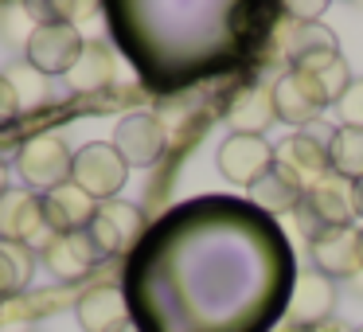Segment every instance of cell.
<instances>
[{
    "mask_svg": "<svg viewBox=\"0 0 363 332\" xmlns=\"http://www.w3.org/2000/svg\"><path fill=\"white\" fill-rule=\"evenodd\" d=\"M71 165H74L71 145L55 133L28 137L16 153V176L24 180L28 192H35V196H48L59 184H71Z\"/></svg>",
    "mask_w": 363,
    "mask_h": 332,
    "instance_id": "6da1fadb",
    "label": "cell"
},
{
    "mask_svg": "<svg viewBox=\"0 0 363 332\" xmlns=\"http://www.w3.org/2000/svg\"><path fill=\"white\" fill-rule=\"evenodd\" d=\"M352 188H355L352 180L332 172L305 192V199H301V207H297V223H301V231H305V238H320L324 231L352 227V219H355Z\"/></svg>",
    "mask_w": 363,
    "mask_h": 332,
    "instance_id": "7a4b0ae2",
    "label": "cell"
},
{
    "mask_svg": "<svg viewBox=\"0 0 363 332\" xmlns=\"http://www.w3.org/2000/svg\"><path fill=\"white\" fill-rule=\"evenodd\" d=\"M0 238L4 243H20L32 254H43L55 238L48 215H43V196L28 188H9L0 196Z\"/></svg>",
    "mask_w": 363,
    "mask_h": 332,
    "instance_id": "3957f363",
    "label": "cell"
},
{
    "mask_svg": "<svg viewBox=\"0 0 363 332\" xmlns=\"http://www.w3.org/2000/svg\"><path fill=\"white\" fill-rule=\"evenodd\" d=\"M82 48H86V40L79 35V28L71 20H40L24 48V63L35 67L43 79H55V74L67 79V71L79 63Z\"/></svg>",
    "mask_w": 363,
    "mask_h": 332,
    "instance_id": "277c9868",
    "label": "cell"
},
{
    "mask_svg": "<svg viewBox=\"0 0 363 332\" xmlns=\"http://www.w3.org/2000/svg\"><path fill=\"white\" fill-rule=\"evenodd\" d=\"M129 180V165L118 157V149L106 141H90L74 153L71 165V184H79L90 199L106 204V199H118V192Z\"/></svg>",
    "mask_w": 363,
    "mask_h": 332,
    "instance_id": "5b68a950",
    "label": "cell"
},
{
    "mask_svg": "<svg viewBox=\"0 0 363 332\" xmlns=\"http://www.w3.org/2000/svg\"><path fill=\"white\" fill-rule=\"evenodd\" d=\"M141 231H145L141 207L125 204V199H106V204H98V215L86 227V235L102 258H113V254H125L141 238Z\"/></svg>",
    "mask_w": 363,
    "mask_h": 332,
    "instance_id": "8992f818",
    "label": "cell"
},
{
    "mask_svg": "<svg viewBox=\"0 0 363 332\" xmlns=\"http://www.w3.org/2000/svg\"><path fill=\"white\" fill-rule=\"evenodd\" d=\"M215 165L230 184L254 188L262 176L274 168V145H266V137H246V133H230L215 153Z\"/></svg>",
    "mask_w": 363,
    "mask_h": 332,
    "instance_id": "52a82bcc",
    "label": "cell"
},
{
    "mask_svg": "<svg viewBox=\"0 0 363 332\" xmlns=\"http://www.w3.org/2000/svg\"><path fill=\"white\" fill-rule=\"evenodd\" d=\"M110 145L118 149V157L125 160L129 168H149L160 160V153H164V145H168V133H164L157 114H129V118L118 121Z\"/></svg>",
    "mask_w": 363,
    "mask_h": 332,
    "instance_id": "ba28073f",
    "label": "cell"
},
{
    "mask_svg": "<svg viewBox=\"0 0 363 332\" xmlns=\"http://www.w3.org/2000/svg\"><path fill=\"white\" fill-rule=\"evenodd\" d=\"M324 94L308 74L301 71H285L281 79L274 82V114L285 121V126H297V129H313L316 118L324 110Z\"/></svg>",
    "mask_w": 363,
    "mask_h": 332,
    "instance_id": "9c48e42d",
    "label": "cell"
},
{
    "mask_svg": "<svg viewBox=\"0 0 363 332\" xmlns=\"http://www.w3.org/2000/svg\"><path fill=\"white\" fill-rule=\"evenodd\" d=\"M313 266L316 274H324L328 282L347 277L352 282L363 270V238L355 227H336L324 231L320 238H313Z\"/></svg>",
    "mask_w": 363,
    "mask_h": 332,
    "instance_id": "30bf717a",
    "label": "cell"
},
{
    "mask_svg": "<svg viewBox=\"0 0 363 332\" xmlns=\"http://www.w3.org/2000/svg\"><path fill=\"white\" fill-rule=\"evenodd\" d=\"M274 165H281L285 172H293L305 192L313 184H320L324 176H332V160H328V141H316L313 133H297L285 137L281 145H274Z\"/></svg>",
    "mask_w": 363,
    "mask_h": 332,
    "instance_id": "8fae6325",
    "label": "cell"
},
{
    "mask_svg": "<svg viewBox=\"0 0 363 332\" xmlns=\"http://www.w3.org/2000/svg\"><path fill=\"white\" fill-rule=\"evenodd\" d=\"M332 305H336V282H328L316 270H301L289 293V321L297 328H316L328 321Z\"/></svg>",
    "mask_w": 363,
    "mask_h": 332,
    "instance_id": "7c38bea8",
    "label": "cell"
},
{
    "mask_svg": "<svg viewBox=\"0 0 363 332\" xmlns=\"http://www.w3.org/2000/svg\"><path fill=\"white\" fill-rule=\"evenodd\" d=\"M43 215H48L55 235H79L94 223L98 215V199H90L79 184H59L43 196Z\"/></svg>",
    "mask_w": 363,
    "mask_h": 332,
    "instance_id": "4fadbf2b",
    "label": "cell"
},
{
    "mask_svg": "<svg viewBox=\"0 0 363 332\" xmlns=\"http://www.w3.org/2000/svg\"><path fill=\"white\" fill-rule=\"evenodd\" d=\"M82 332H121L129 324V305L118 285H94L74 301Z\"/></svg>",
    "mask_w": 363,
    "mask_h": 332,
    "instance_id": "5bb4252c",
    "label": "cell"
},
{
    "mask_svg": "<svg viewBox=\"0 0 363 332\" xmlns=\"http://www.w3.org/2000/svg\"><path fill=\"white\" fill-rule=\"evenodd\" d=\"M40 258L59 282H79V277H86L94 270V262H102V254L94 250L86 231H79V235H55Z\"/></svg>",
    "mask_w": 363,
    "mask_h": 332,
    "instance_id": "9a60e30c",
    "label": "cell"
},
{
    "mask_svg": "<svg viewBox=\"0 0 363 332\" xmlns=\"http://www.w3.org/2000/svg\"><path fill=\"white\" fill-rule=\"evenodd\" d=\"M274 87L258 82V87H246L235 94V102L227 106V121L235 133H246V137H262V129L274 121Z\"/></svg>",
    "mask_w": 363,
    "mask_h": 332,
    "instance_id": "2e32d148",
    "label": "cell"
},
{
    "mask_svg": "<svg viewBox=\"0 0 363 332\" xmlns=\"http://www.w3.org/2000/svg\"><path fill=\"white\" fill-rule=\"evenodd\" d=\"M250 199H254V207H262V211H269V215L297 211L301 199H305V184H301L293 172H285L281 165H274V168H269V172L250 188Z\"/></svg>",
    "mask_w": 363,
    "mask_h": 332,
    "instance_id": "e0dca14e",
    "label": "cell"
},
{
    "mask_svg": "<svg viewBox=\"0 0 363 332\" xmlns=\"http://www.w3.org/2000/svg\"><path fill=\"white\" fill-rule=\"evenodd\" d=\"M340 55V43L336 35L328 32V24L320 20H301L289 35V71H301L308 63H320V59Z\"/></svg>",
    "mask_w": 363,
    "mask_h": 332,
    "instance_id": "ac0fdd59",
    "label": "cell"
},
{
    "mask_svg": "<svg viewBox=\"0 0 363 332\" xmlns=\"http://www.w3.org/2000/svg\"><path fill=\"white\" fill-rule=\"evenodd\" d=\"M110 82H113V51L98 40H86L79 63L67 71V87L74 94H94V90L110 87Z\"/></svg>",
    "mask_w": 363,
    "mask_h": 332,
    "instance_id": "d6986e66",
    "label": "cell"
},
{
    "mask_svg": "<svg viewBox=\"0 0 363 332\" xmlns=\"http://www.w3.org/2000/svg\"><path fill=\"white\" fill-rule=\"evenodd\" d=\"M328 160H332V172L344 176V180H363V129H332V141H328Z\"/></svg>",
    "mask_w": 363,
    "mask_h": 332,
    "instance_id": "ffe728a7",
    "label": "cell"
},
{
    "mask_svg": "<svg viewBox=\"0 0 363 332\" xmlns=\"http://www.w3.org/2000/svg\"><path fill=\"white\" fill-rule=\"evenodd\" d=\"M35 270V254L20 243H4L0 238V297H16Z\"/></svg>",
    "mask_w": 363,
    "mask_h": 332,
    "instance_id": "44dd1931",
    "label": "cell"
},
{
    "mask_svg": "<svg viewBox=\"0 0 363 332\" xmlns=\"http://www.w3.org/2000/svg\"><path fill=\"white\" fill-rule=\"evenodd\" d=\"M301 74H308V79L320 87L324 102H340V98H344V90L352 87V71H347L344 55L320 59V63H308V67H301Z\"/></svg>",
    "mask_w": 363,
    "mask_h": 332,
    "instance_id": "7402d4cb",
    "label": "cell"
},
{
    "mask_svg": "<svg viewBox=\"0 0 363 332\" xmlns=\"http://www.w3.org/2000/svg\"><path fill=\"white\" fill-rule=\"evenodd\" d=\"M4 79H9L12 90H16L20 110H24V106H40L43 98H48V79H43L35 67H28V63H16L12 71H4Z\"/></svg>",
    "mask_w": 363,
    "mask_h": 332,
    "instance_id": "603a6c76",
    "label": "cell"
},
{
    "mask_svg": "<svg viewBox=\"0 0 363 332\" xmlns=\"http://www.w3.org/2000/svg\"><path fill=\"white\" fill-rule=\"evenodd\" d=\"M24 16H32V9H16V4H4V9H0L4 40H9L12 48H20V51L28 48V40H32V32H35V24H32V20H24Z\"/></svg>",
    "mask_w": 363,
    "mask_h": 332,
    "instance_id": "cb8c5ba5",
    "label": "cell"
},
{
    "mask_svg": "<svg viewBox=\"0 0 363 332\" xmlns=\"http://www.w3.org/2000/svg\"><path fill=\"white\" fill-rule=\"evenodd\" d=\"M336 110H340V121L347 129H363V79H352V87L344 90Z\"/></svg>",
    "mask_w": 363,
    "mask_h": 332,
    "instance_id": "d4e9b609",
    "label": "cell"
},
{
    "mask_svg": "<svg viewBox=\"0 0 363 332\" xmlns=\"http://www.w3.org/2000/svg\"><path fill=\"white\" fill-rule=\"evenodd\" d=\"M16 114H20V98H16V90H12V82L0 74V126H9Z\"/></svg>",
    "mask_w": 363,
    "mask_h": 332,
    "instance_id": "484cf974",
    "label": "cell"
},
{
    "mask_svg": "<svg viewBox=\"0 0 363 332\" xmlns=\"http://www.w3.org/2000/svg\"><path fill=\"white\" fill-rule=\"evenodd\" d=\"M293 16H320V12H324V4H293Z\"/></svg>",
    "mask_w": 363,
    "mask_h": 332,
    "instance_id": "4316f807",
    "label": "cell"
},
{
    "mask_svg": "<svg viewBox=\"0 0 363 332\" xmlns=\"http://www.w3.org/2000/svg\"><path fill=\"white\" fill-rule=\"evenodd\" d=\"M352 199H355V215H363V180H355V188H352Z\"/></svg>",
    "mask_w": 363,
    "mask_h": 332,
    "instance_id": "83f0119b",
    "label": "cell"
},
{
    "mask_svg": "<svg viewBox=\"0 0 363 332\" xmlns=\"http://www.w3.org/2000/svg\"><path fill=\"white\" fill-rule=\"evenodd\" d=\"M308 332H347V328L336 324V321H324V324H316V328H308Z\"/></svg>",
    "mask_w": 363,
    "mask_h": 332,
    "instance_id": "f1b7e54d",
    "label": "cell"
},
{
    "mask_svg": "<svg viewBox=\"0 0 363 332\" xmlns=\"http://www.w3.org/2000/svg\"><path fill=\"white\" fill-rule=\"evenodd\" d=\"M4 192H9V165L0 160V196H4Z\"/></svg>",
    "mask_w": 363,
    "mask_h": 332,
    "instance_id": "f546056e",
    "label": "cell"
},
{
    "mask_svg": "<svg viewBox=\"0 0 363 332\" xmlns=\"http://www.w3.org/2000/svg\"><path fill=\"white\" fill-rule=\"evenodd\" d=\"M121 332H137V328H133V324H125V328H121Z\"/></svg>",
    "mask_w": 363,
    "mask_h": 332,
    "instance_id": "4dcf8cb0",
    "label": "cell"
},
{
    "mask_svg": "<svg viewBox=\"0 0 363 332\" xmlns=\"http://www.w3.org/2000/svg\"><path fill=\"white\" fill-rule=\"evenodd\" d=\"M359 238H363V231H359Z\"/></svg>",
    "mask_w": 363,
    "mask_h": 332,
    "instance_id": "1f68e13d",
    "label": "cell"
},
{
    "mask_svg": "<svg viewBox=\"0 0 363 332\" xmlns=\"http://www.w3.org/2000/svg\"><path fill=\"white\" fill-rule=\"evenodd\" d=\"M0 9H4V4H0Z\"/></svg>",
    "mask_w": 363,
    "mask_h": 332,
    "instance_id": "d6a6232c",
    "label": "cell"
},
{
    "mask_svg": "<svg viewBox=\"0 0 363 332\" xmlns=\"http://www.w3.org/2000/svg\"><path fill=\"white\" fill-rule=\"evenodd\" d=\"M359 332H363V328H359Z\"/></svg>",
    "mask_w": 363,
    "mask_h": 332,
    "instance_id": "836d02e7",
    "label": "cell"
}]
</instances>
